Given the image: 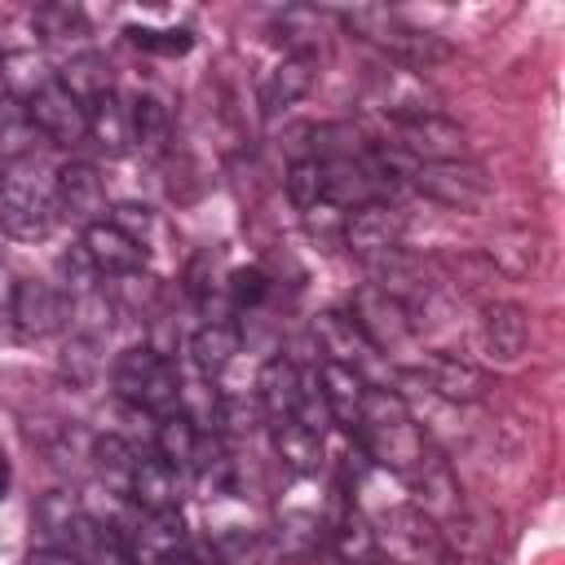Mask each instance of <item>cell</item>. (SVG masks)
I'll use <instances>...</instances> for the list:
<instances>
[{
	"label": "cell",
	"mask_w": 565,
	"mask_h": 565,
	"mask_svg": "<svg viewBox=\"0 0 565 565\" xmlns=\"http://www.w3.org/2000/svg\"><path fill=\"white\" fill-rule=\"evenodd\" d=\"M353 441H358L366 463L397 472V477H411L428 459V437L415 424V415L406 411V402L388 388H375V384L366 388L362 415L353 424Z\"/></svg>",
	"instance_id": "1"
},
{
	"label": "cell",
	"mask_w": 565,
	"mask_h": 565,
	"mask_svg": "<svg viewBox=\"0 0 565 565\" xmlns=\"http://www.w3.org/2000/svg\"><path fill=\"white\" fill-rule=\"evenodd\" d=\"M335 22L358 35L362 44H371L375 53H384V62L393 66H406V71H428L437 62L450 57V44L415 22H406L397 9H384V4H362V9H340Z\"/></svg>",
	"instance_id": "2"
},
{
	"label": "cell",
	"mask_w": 565,
	"mask_h": 565,
	"mask_svg": "<svg viewBox=\"0 0 565 565\" xmlns=\"http://www.w3.org/2000/svg\"><path fill=\"white\" fill-rule=\"evenodd\" d=\"M110 384H115V393H119L128 406H137V411H146V415H154V419L181 411V388H185V380H181L177 362H172L168 353H159L154 344H132V349H124V353L115 358V366H110Z\"/></svg>",
	"instance_id": "3"
},
{
	"label": "cell",
	"mask_w": 565,
	"mask_h": 565,
	"mask_svg": "<svg viewBox=\"0 0 565 565\" xmlns=\"http://www.w3.org/2000/svg\"><path fill=\"white\" fill-rule=\"evenodd\" d=\"M53 225H57L53 185H44L35 172H22V168L0 172V230L9 238L40 243L53 234Z\"/></svg>",
	"instance_id": "4"
},
{
	"label": "cell",
	"mask_w": 565,
	"mask_h": 565,
	"mask_svg": "<svg viewBox=\"0 0 565 565\" xmlns=\"http://www.w3.org/2000/svg\"><path fill=\"white\" fill-rule=\"evenodd\" d=\"M411 185L441 203V207H455V212H486L490 199H494V185L486 177L481 163L472 159H446V163H415L411 172Z\"/></svg>",
	"instance_id": "5"
},
{
	"label": "cell",
	"mask_w": 565,
	"mask_h": 565,
	"mask_svg": "<svg viewBox=\"0 0 565 565\" xmlns=\"http://www.w3.org/2000/svg\"><path fill=\"white\" fill-rule=\"evenodd\" d=\"M349 318L353 327L362 331V340L375 349V353H393L402 349L411 335H415V318L406 313L402 300H393L388 291H380L375 282H362L349 300Z\"/></svg>",
	"instance_id": "6"
},
{
	"label": "cell",
	"mask_w": 565,
	"mask_h": 565,
	"mask_svg": "<svg viewBox=\"0 0 565 565\" xmlns=\"http://www.w3.org/2000/svg\"><path fill=\"white\" fill-rule=\"evenodd\" d=\"M366 97H371V106L388 124H406V119H419V115H437L441 110V102L428 93L424 75H415L406 66H393V62H384V66L371 71Z\"/></svg>",
	"instance_id": "7"
},
{
	"label": "cell",
	"mask_w": 565,
	"mask_h": 565,
	"mask_svg": "<svg viewBox=\"0 0 565 565\" xmlns=\"http://www.w3.org/2000/svg\"><path fill=\"white\" fill-rule=\"evenodd\" d=\"M402 238H406V216H402V207H393L388 199L358 203V207L344 216V234H340V243H344L362 265L375 260V256L397 252Z\"/></svg>",
	"instance_id": "8"
},
{
	"label": "cell",
	"mask_w": 565,
	"mask_h": 565,
	"mask_svg": "<svg viewBox=\"0 0 565 565\" xmlns=\"http://www.w3.org/2000/svg\"><path fill=\"white\" fill-rule=\"evenodd\" d=\"M397 141L393 150L406 154L411 163H446V159H468V137L463 128L437 110V115H419V119H406V124H393Z\"/></svg>",
	"instance_id": "9"
},
{
	"label": "cell",
	"mask_w": 565,
	"mask_h": 565,
	"mask_svg": "<svg viewBox=\"0 0 565 565\" xmlns=\"http://www.w3.org/2000/svg\"><path fill=\"white\" fill-rule=\"evenodd\" d=\"M128 565H185L190 534L181 512H141V521L124 534Z\"/></svg>",
	"instance_id": "10"
},
{
	"label": "cell",
	"mask_w": 565,
	"mask_h": 565,
	"mask_svg": "<svg viewBox=\"0 0 565 565\" xmlns=\"http://www.w3.org/2000/svg\"><path fill=\"white\" fill-rule=\"evenodd\" d=\"M31 124L40 128V137H49L53 146H79L88 137V110L84 102L62 84V79H49L35 97L22 102Z\"/></svg>",
	"instance_id": "11"
},
{
	"label": "cell",
	"mask_w": 565,
	"mask_h": 565,
	"mask_svg": "<svg viewBox=\"0 0 565 565\" xmlns=\"http://www.w3.org/2000/svg\"><path fill=\"white\" fill-rule=\"evenodd\" d=\"M53 203H57V216L75 221V225H97L110 216V203H106V185L97 177L93 163L84 159H66L57 172H53Z\"/></svg>",
	"instance_id": "12"
},
{
	"label": "cell",
	"mask_w": 565,
	"mask_h": 565,
	"mask_svg": "<svg viewBox=\"0 0 565 565\" xmlns=\"http://www.w3.org/2000/svg\"><path fill=\"white\" fill-rule=\"evenodd\" d=\"M402 380H419L441 402H463V406L481 402L490 393V375L481 366H472L468 358H455V353H424V362L406 366Z\"/></svg>",
	"instance_id": "13"
},
{
	"label": "cell",
	"mask_w": 565,
	"mask_h": 565,
	"mask_svg": "<svg viewBox=\"0 0 565 565\" xmlns=\"http://www.w3.org/2000/svg\"><path fill=\"white\" fill-rule=\"evenodd\" d=\"M530 344V318L512 300H490L477 313V349L490 362H516Z\"/></svg>",
	"instance_id": "14"
},
{
	"label": "cell",
	"mask_w": 565,
	"mask_h": 565,
	"mask_svg": "<svg viewBox=\"0 0 565 565\" xmlns=\"http://www.w3.org/2000/svg\"><path fill=\"white\" fill-rule=\"evenodd\" d=\"M66 322V296L44 278H18L13 287V331L22 340H44Z\"/></svg>",
	"instance_id": "15"
},
{
	"label": "cell",
	"mask_w": 565,
	"mask_h": 565,
	"mask_svg": "<svg viewBox=\"0 0 565 565\" xmlns=\"http://www.w3.org/2000/svg\"><path fill=\"white\" fill-rule=\"evenodd\" d=\"M318 57H322V53H282L269 71H260V79H256L260 110H265V115H278V110H287L291 102H300V97L313 88Z\"/></svg>",
	"instance_id": "16"
},
{
	"label": "cell",
	"mask_w": 565,
	"mask_h": 565,
	"mask_svg": "<svg viewBox=\"0 0 565 565\" xmlns=\"http://www.w3.org/2000/svg\"><path fill=\"white\" fill-rule=\"evenodd\" d=\"M181 494H185V472L181 468H172L154 450L150 455H137L132 481H128V499L141 512H177L181 508Z\"/></svg>",
	"instance_id": "17"
},
{
	"label": "cell",
	"mask_w": 565,
	"mask_h": 565,
	"mask_svg": "<svg viewBox=\"0 0 565 565\" xmlns=\"http://www.w3.org/2000/svg\"><path fill=\"white\" fill-rule=\"evenodd\" d=\"M313 384H318V397L327 406V419L340 424L344 433H353L358 415H362V402H366V380L358 366H344V362H318L313 371Z\"/></svg>",
	"instance_id": "18"
},
{
	"label": "cell",
	"mask_w": 565,
	"mask_h": 565,
	"mask_svg": "<svg viewBox=\"0 0 565 565\" xmlns=\"http://www.w3.org/2000/svg\"><path fill=\"white\" fill-rule=\"evenodd\" d=\"M305 384H309V375H300V366L291 358H269L256 371V384H252V397H256L265 424L296 415L300 411V397H305Z\"/></svg>",
	"instance_id": "19"
},
{
	"label": "cell",
	"mask_w": 565,
	"mask_h": 565,
	"mask_svg": "<svg viewBox=\"0 0 565 565\" xmlns=\"http://www.w3.org/2000/svg\"><path fill=\"white\" fill-rule=\"evenodd\" d=\"M84 252H88V260H93V269L102 274V278H132L141 265H146V252L106 216V221H97V225H88L84 230V243H79Z\"/></svg>",
	"instance_id": "20"
},
{
	"label": "cell",
	"mask_w": 565,
	"mask_h": 565,
	"mask_svg": "<svg viewBox=\"0 0 565 565\" xmlns=\"http://www.w3.org/2000/svg\"><path fill=\"white\" fill-rule=\"evenodd\" d=\"M269 441H274V450H278V459H282V468L291 472V477H313L318 468H322V455H327V433H318V428H309L300 415H287V419H274L269 424Z\"/></svg>",
	"instance_id": "21"
},
{
	"label": "cell",
	"mask_w": 565,
	"mask_h": 565,
	"mask_svg": "<svg viewBox=\"0 0 565 565\" xmlns=\"http://www.w3.org/2000/svg\"><path fill=\"white\" fill-rule=\"evenodd\" d=\"M486 260L503 274V278H530L543 265V238L530 225H503L490 234L486 243Z\"/></svg>",
	"instance_id": "22"
},
{
	"label": "cell",
	"mask_w": 565,
	"mask_h": 565,
	"mask_svg": "<svg viewBox=\"0 0 565 565\" xmlns=\"http://www.w3.org/2000/svg\"><path fill=\"white\" fill-rule=\"evenodd\" d=\"M238 349H243V335H238V327L225 322V318L203 322V327L190 335V362H194V371H199L203 384H216V380L234 366Z\"/></svg>",
	"instance_id": "23"
},
{
	"label": "cell",
	"mask_w": 565,
	"mask_h": 565,
	"mask_svg": "<svg viewBox=\"0 0 565 565\" xmlns=\"http://www.w3.org/2000/svg\"><path fill=\"white\" fill-rule=\"evenodd\" d=\"M327 530L331 525L322 521V512H313V508H287L274 521V552L282 561H309V556H318L327 547Z\"/></svg>",
	"instance_id": "24"
},
{
	"label": "cell",
	"mask_w": 565,
	"mask_h": 565,
	"mask_svg": "<svg viewBox=\"0 0 565 565\" xmlns=\"http://www.w3.org/2000/svg\"><path fill=\"white\" fill-rule=\"evenodd\" d=\"M49 79H57V71L49 66L44 53H35V49H4V53H0V93L26 102V97H35Z\"/></svg>",
	"instance_id": "25"
},
{
	"label": "cell",
	"mask_w": 565,
	"mask_h": 565,
	"mask_svg": "<svg viewBox=\"0 0 565 565\" xmlns=\"http://www.w3.org/2000/svg\"><path fill=\"white\" fill-rule=\"evenodd\" d=\"M128 132H132V146L141 154L159 159L168 150V141H172V115H168V106L154 93L132 97V106H128Z\"/></svg>",
	"instance_id": "26"
},
{
	"label": "cell",
	"mask_w": 565,
	"mask_h": 565,
	"mask_svg": "<svg viewBox=\"0 0 565 565\" xmlns=\"http://www.w3.org/2000/svg\"><path fill=\"white\" fill-rule=\"evenodd\" d=\"M313 335H318V344H322V362H344V366H358L366 353H375L366 340H362V331L353 327V318L349 313H340V309H327V313H318L313 318Z\"/></svg>",
	"instance_id": "27"
},
{
	"label": "cell",
	"mask_w": 565,
	"mask_h": 565,
	"mask_svg": "<svg viewBox=\"0 0 565 565\" xmlns=\"http://www.w3.org/2000/svg\"><path fill=\"white\" fill-rule=\"evenodd\" d=\"M327 547L340 556V565H366L380 547H375V525L366 521V512L358 503L344 508V516L327 530Z\"/></svg>",
	"instance_id": "28"
},
{
	"label": "cell",
	"mask_w": 565,
	"mask_h": 565,
	"mask_svg": "<svg viewBox=\"0 0 565 565\" xmlns=\"http://www.w3.org/2000/svg\"><path fill=\"white\" fill-rule=\"evenodd\" d=\"M88 110V137L115 159L132 146V132H128V106L119 102V93H102L97 102L84 106Z\"/></svg>",
	"instance_id": "29"
},
{
	"label": "cell",
	"mask_w": 565,
	"mask_h": 565,
	"mask_svg": "<svg viewBox=\"0 0 565 565\" xmlns=\"http://www.w3.org/2000/svg\"><path fill=\"white\" fill-rule=\"evenodd\" d=\"M35 141H40V128L31 124L26 106H22L18 97L0 93V163L26 159V154L35 150Z\"/></svg>",
	"instance_id": "30"
},
{
	"label": "cell",
	"mask_w": 565,
	"mask_h": 565,
	"mask_svg": "<svg viewBox=\"0 0 565 565\" xmlns=\"http://www.w3.org/2000/svg\"><path fill=\"white\" fill-rule=\"evenodd\" d=\"M57 79L88 106V102H97L102 93H115V75H110V66H106V57H97V53H75L71 62H66V71H57Z\"/></svg>",
	"instance_id": "31"
},
{
	"label": "cell",
	"mask_w": 565,
	"mask_h": 565,
	"mask_svg": "<svg viewBox=\"0 0 565 565\" xmlns=\"http://www.w3.org/2000/svg\"><path fill=\"white\" fill-rule=\"evenodd\" d=\"M199 437H203L199 424L185 419L181 411H177V415H163L159 428H154V455L168 459L172 468L190 472V459H194V450H199Z\"/></svg>",
	"instance_id": "32"
},
{
	"label": "cell",
	"mask_w": 565,
	"mask_h": 565,
	"mask_svg": "<svg viewBox=\"0 0 565 565\" xmlns=\"http://www.w3.org/2000/svg\"><path fill=\"white\" fill-rule=\"evenodd\" d=\"M132 463H137V450H132L124 437H115V433L93 437V468H97V477L106 481V490H115V494H124V499H128Z\"/></svg>",
	"instance_id": "33"
},
{
	"label": "cell",
	"mask_w": 565,
	"mask_h": 565,
	"mask_svg": "<svg viewBox=\"0 0 565 565\" xmlns=\"http://www.w3.org/2000/svg\"><path fill=\"white\" fill-rule=\"evenodd\" d=\"M31 22L40 31V40H49V44H79V49L88 44V22L75 4H40L31 13Z\"/></svg>",
	"instance_id": "34"
},
{
	"label": "cell",
	"mask_w": 565,
	"mask_h": 565,
	"mask_svg": "<svg viewBox=\"0 0 565 565\" xmlns=\"http://www.w3.org/2000/svg\"><path fill=\"white\" fill-rule=\"evenodd\" d=\"M57 269H62V296L66 300H75V296H88V291H97L102 287V274L93 269V260H88V252L84 247H71V252H62L57 256Z\"/></svg>",
	"instance_id": "35"
},
{
	"label": "cell",
	"mask_w": 565,
	"mask_h": 565,
	"mask_svg": "<svg viewBox=\"0 0 565 565\" xmlns=\"http://www.w3.org/2000/svg\"><path fill=\"white\" fill-rule=\"evenodd\" d=\"M102 340H88V335H71L66 349H62V375L71 384H93V375L102 371Z\"/></svg>",
	"instance_id": "36"
},
{
	"label": "cell",
	"mask_w": 565,
	"mask_h": 565,
	"mask_svg": "<svg viewBox=\"0 0 565 565\" xmlns=\"http://www.w3.org/2000/svg\"><path fill=\"white\" fill-rule=\"evenodd\" d=\"M287 199L296 203V212L322 203V163L318 159H291V168H287Z\"/></svg>",
	"instance_id": "37"
},
{
	"label": "cell",
	"mask_w": 565,
	"mask_h": 565,
	"mask_svg": "<svg viewBox=\"0 0 565 565\" xmlns=\"http://www.w3.org/2000/svg\"><path fill=\"white\" fill-rule=\"evenodd\" d=\"M124 35H128L137 49H146V53H168V57H181V53L194 49V35H190L185 26H168V31H159V26H128Z\"/></svg>",
	"instance_id": "38"
},
{
	"label": "cell",
	"mask_w": 565,
	"mask_h": 565,
	"mask_svg": "<svg viewBox=\"0 0 565 565\" xmlns=\"http://www.w3.org/2000/svg\"><path fill=\"white\" fill-rule=\"evenodd\" d=\"M269 291H274V282H269V274L256 269V265H243V269L230 274V296H234L238 309H256Z\"/></svg>",
	"instance_id": "39"
},
{
	"label": "cell",
	"mask_w": 565,
	"mask_h": 565,
	"mask_svg": "<svg viewBox=\"0 0 565 565\" xmlns=\"http://www.w3.org/2000/svg\"><path fill=\"white\" fill-rule=\"evenodd\" d=\"M300 216H305L309 238H318L322 247H331V243H340V234H344V216H349V212H340L335 203H313V207H305Z\"/></svg>",
	"instance_id": "40"
},
{
	"label": "cell",
	"mask_w": 565,
	"mask_h": 565,
	"mask_svg": "<svg viewBox=\"0 0 565 565\" xmlns=\"http://www.w3.org/2000/svg\"><path fill=\"white\" fill-rule=\"evenodd\" d=\"M13 287H18V278L0 260V327H13Z\"/></svg>",
	"instance_id": "41"
},
{
	"label": "cell",
	"mask_w": 565,
	"mask_h": 565,
	"mask_svg": "<svg viewBox=\"0 0 565 565\" xmlns=\"http://www.w3.org/2000/svg\"><path fill=\"white\" fill-rule=\"evenodd\" d=\"M26 565H84V561L71 556L66 547H35V552L26 556Z\"/></svg>",
	"instance_id": "42"
},
{
	"label": "cell",
	"mask_w": 565,
	"mask_h": 565,
	"mask_svg": "<svg viewBox=\"0 0 565 565\" xmlns=\"http://www.w3.org/2000/svg\"><path fill=\"white\" fill-rule=\"evenodd\" d=\"M437 565H494V556H459V552H446V547H441Z\"/></svg>",
	"instance_id": "43"
},
{
	"label": "cell",
	"mask_w": 565,
	"mask_h": 565,
	"mask_svg": "<svg viewBox=\"0 0 565 565\" xmlns=\"http://www.w3.org/2000/svg\"><path fill=\"white\" fill-rule=\"evenodd\" d=\"M9 494V455L0 450V499Z\"/></svg>",
	"instance_id": "44"
}]
</instances>
